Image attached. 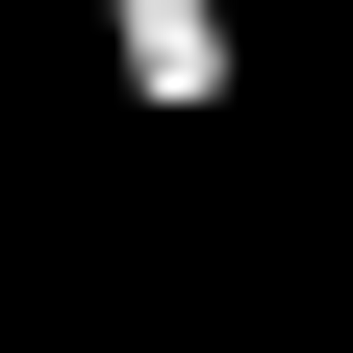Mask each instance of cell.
Listing matches in <instances>:
<instances>
[{
  "instance_id": "obj_1",
  "label": "cell",
  "mask_w": 353,
  "mask_h": 353,
  "mask_svg": "<svg viewBox=\"0 0 353 353\" xmlns=\"http://www.w3.org/2000/svg\"><path fill=\"white\" fill-rule=\"evenodd\" d=\"M101 76H126V101H152V126H228V0H101Z\"/></svg>"
}]
</instances>
